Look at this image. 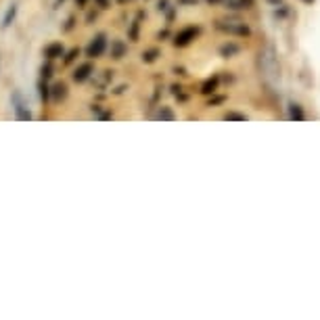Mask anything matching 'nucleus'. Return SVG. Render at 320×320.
<instances>
[{
  "label": "nucleus",
  "mask_w": 320,
  "mask_h": 320,
  "mask_svg": "<svg viewBox=\"0 0 320 320\" xmlns=\"http://www.w3.org/2000/svg\"><path fill=\"white\" fill-rule=\"evenodd\" d=\"M15 13H17V6H15V4H13V6H11V11H9V13H6V17H4V23H2V25H4V27H6V25H9V23L13 21V17H15Z\"/></svg>",
  "instance_id": "nucleus-1"
}]
</instances>
